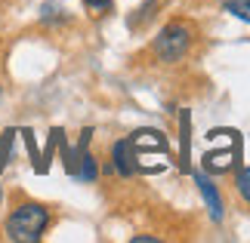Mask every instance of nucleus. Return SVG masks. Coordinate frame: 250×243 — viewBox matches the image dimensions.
Returning <instances> with one entry per match:
<instances>
[{
  "mask_svg": "<svg viewBox=\"0 0 250 243\" xmlns=\"http://www.w3.org/2000/svg\"><path fill=\"white\" fill-rule=\"evenodd\" d=\"M238 191H241V197L250 203V169H241V172H238Z\"/></svg>",
  "mask_w": 250,
  "mask_h": 243,
  "instance_id": "1a4fd4ad",
  "label": "nucleus"
},
{
  "mask_svg": "<svg viewBox=\"0 0 250 243\" xmlns=\"http://www.w3.org/2000/svg\"><path fill=\"white\" fill-rule=\"evenodd\" d=\"M136 160H139V154H136V148H133L130 139H121L111 148V167L118 169V176H124V179H130L133 172H139V163Z\"/></svg>",
  "mask_w": 250,
  "mask_h": 243,
  "instance_id": "7ed1b4c3",
  "label": "nucleus"
},
{
  "mask_svg": "<svg viewBox=\"0 0 250 243\" xmlns=\"http://www.w3.org/2000/svg\"><path fill=\"white\" fill-rule=\"evenodd\" d=\"M179 135H182V145H179V167L188 169V135H191V120H188V114H182V120H179Z\"/></svg>",
  "mask_w": 250,
  "mask_h": 243,
  "instance_id": "423d86ee",
  "label": "nucleus"
},
{
  "mask_svg": "<svg viewBox=\"0 0 250 243\" xmlns=\"http://www.w3.org/2000/svg\"><path fill=\"white\" fill-rule=\"evenodd\" d=\"M86 6H90V13H105V9H111V0H83Z\"/></svg>",
  "mask_w": 250,
  "mask_h": 243,
  "instance_id": "9d476101",
  "label": "nucleus"
},
{
  "mask_svg": "<svg viewBox=\"0 0 250 243\" xmlns=\"http://www.w3.org/2000/svg\"><path fill=\"white\" fill-rule=\"evenodd\" d=\"M223 6H226V13L238 16L241 22H250V0H223Z\"/></svg>",
  "mask_w": 250,
  "mask_h": 243,
  "instance_id": "0eeeda50",
  "label": "nucleus"
},
{
  "mask_svg": "<svg viewBox=\"0 0 250 243\" xmlns=\"http://www.w3.org/2000/svg\"><path fill=\"white\" fill-rule=\"evenodd\" d=\"M0 200H3V188H0Z\"/></svg>",
  "mask_w": 250,
  "mask_h": 243,
  "instance_id": "9b49d317",
  "label": "nucleus"
},
{
  "mask_svg": "<svg viewBox=\"0 0 250 243\" xmlns=\"http://www.w3.org/2000/svg\"><path fill=\"white\" fill-rule=\"evenodd\" d=\"M195 182H198L201 194H204V200H207L210 212H213V219H223V200H219V191L213 188V182H210L207 176H195Z\"/></svg>",
  "mask_w": 250,
  "mask_h": 243,
  "instance_id": "20e7f679",
  "label": "nucleus"
},
{
  "mask_svg": "<svg viewBox=\"0 0 250 243\" xmlns=\"http://www.w3.org/2000/svg\"><path fill=\"white\" fill-rule=\"evenodd\" d=\"M13 142H16V130H6L0 135V172H3L6 160H9V151H13Z\"/></svg>",
  "mask_w": 250,
  "mask_h": 243,
  "instance_id": "6e6552de",
  "label": "nucleus"
},
{
  "mask_svg": "<svg viewBox=\"0 0 250 243\" xmlns=\"http://www.w3.org/2000/svg\"><path fill=\"white\" fill-rule=\"evenodd\" d=\"M195 25L186 22V19H173V22H167L164 28L158 31L155 37V43H151V53H155V59L158 62H182L186 56L191 53V46H195Z\"/></svg>",
  "mask_w": 250,
  "mask_h": 243,
  "instance_id": "f03ea898",
  "label": "nucleus"
},
{
  "mask_svg": "<svg viewBox=\"0 0 250 243\" xmlns=\"http://www.w3.org/2000/svg\"><path fill=\"white\" fill-rule=\"evenodd\" d=\"M81 182H96L99 176V167H96V157L90 151H81V160H78V172H74Z\"/></svg>",
  "mask_w": 250,
  "mask_h": 243,
  "instance_id": "39448f33",
  "label": "nucleus"
},
{
  "mask_svg": "<svg viewBox=\"0 0 250 243\" xmlns=\"http://www.w3.org/2000/svg\"><path fill=\"white\" fill-rule=\"evenodd\" d=\"M50 209L43 206V203H34V200H25L19 203V206L9 212L6 219V237L16 240V243H34L46 234V228H50Z\"/></svg>",
  "mask_w": 250,
  "mask_h": 243,
  "instance_id": "f257e3e1",
  "label": "nucleus"
}]
</instances>
